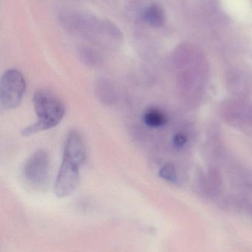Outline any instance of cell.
Segmentation results:
<instances>
[{"label": "cell", "instance_id": "1", "mask_svg": "<svg viewBox=\"0 0 252 252\" xmlns=\"http://www.w3.org/2000/svg\"><path fill=\"white\" fill-rule=\"evenodd\" d=\"M33 104L38 117L37 122L22 131L23 136H30L41 131L57 126L64 117L65 107L60 98L54 93L40 90L33 95Z\"/></svg>", "mask_w": 252, "mask_h": 252}, {"label": "cell", "instance_id": "7", "mask_svg": "<svg viewBox=\"0 0 252 252\" xmlns=\"http://www.w3.org/2000/svg\"><path fill=\"white\" fill-rule=\"evenodd\" d=\"M144 121L147 126L150 127H159L166 122V116L156 109H150L146 112Z\"/></svg>", "mask_w": 252, "mask_h": 252}, {"label": "cell", "instance_id": "4", "mask_svg": "<svg viewBox=\"0 0 252 252\" xmlns=\"http://www.w3.org/2000/svg\"><path fill=\"white\" fill-rule=\"evenodd\" d=\"M80 166L74 162L63 158L54 186L57 197H67L76 191L80 181Z\"/></svg>", "mask_w": 252, "mask_h": 252}, {"label": "cell", "instance_id": "2", "mask_svg": "<svg viewBox=\"0 0 252 252\" xmlns=\"http://www.w3.org/2000/svg\"><path fill=\"white\" fill-rule=\"evenodd\" d=\"M26 82L23 73L17 69H10L0 81V107L4 110L17 108L24 96Z\"/></svg>", "mask_w": 252, "mask_h": 252}, {"label": "cell", "instance_id": "8", "mask_svg": "<svg viewBox=\"0 0 252 252\" xmlns=\"http://www.w3.org/2000/svg\"><path fill=\"white\" fill-rule=\"evenodd\" d=\"M159 175L163 179L171 181V182L176 181L175 167L171 163H168V164L163 166L159 172Z\"/></svg>", "mask_w": 252, "mask_h": 252}, {"label": "cell", "instance_id": "5", "mask_svg": "<svg viewBox=\"0 0 252 252\" xmlns=\"http://www.w3.org/2000/svg\"><path fill=\"white\" fill-rule=\"evenodd\" d=\"M86 156V147L80 134L74 130L69 132L64 144L63 158L81 166L85 162Z\"/></svg>", "mask_w": 252, "mask_h": 252}, {"label": "cell", "instance_id": "6", "mask_svg": "<svg viewBox=\"0 0 252 252\" xmlns=\"http://www.w3.org/2000/svg\"><path fill=\"white\" fill-rule=\"evenodd\" d=\"M144 21L154 28H159L163 26L164 16L160 7L156 5H150L144 11L143 14Z\"/></svg>", "mask_w": 252, "mask_h": 252}, {"label": "cell", "instance_id": "3", "mask_svg": "<svg viewBox=\"0 0 252 252\" xmlns=\"http://www.w3.org/2000/svg\"><path fill=\"white\" fill-rule=\"evenodd\" d=\"M49 175V158L46 152L37 150L30 156L23 169L25 181L30 187L40 189L46 186Z\"/></svg>", "mask_w": 252, "mask_h": 252}, {"label": "cell", "instance_id": "9", "mask_svg": "<svg viewBox=\"0 0 252 252\" xmlns=\"http://www.w3.org/2000/svg\"><path fill=\"white\" fill-rule=\"evenodd\" d=\"M187 138L182 134H178L174 137V143L175 145L182 146L187 142Z\"/></svg>", "mask_w": 252, "mask_h": 252}]
</instances>
